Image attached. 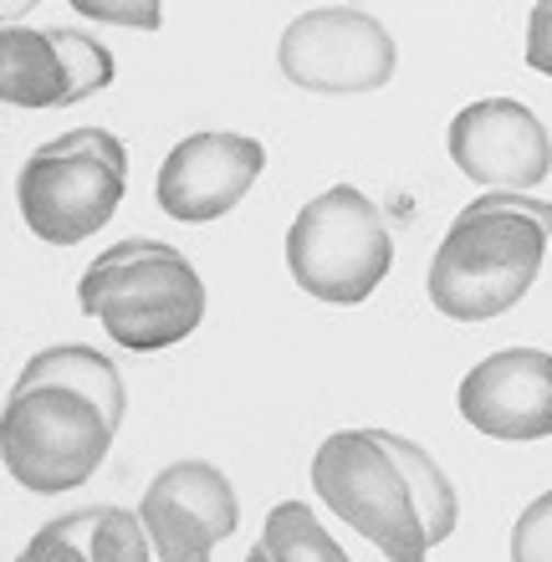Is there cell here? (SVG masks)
<instances>
[{
    "label": "cell",
    "instance_id": "1",
    "mask_svg": "<svg viewBox=\"0 0 552 562\" xmlns=\"http://www.w3.org/2000/svg\"><path fill=\"white\" fill-rule=\"evenodd\" d=\"M548 231L527 215L461 210L430 261V302L450 323L502 317L532 292L548 261Z\"/></svg>",
    "mask_w": 552,
    "mask_h": 562
},
{
    "label": "cell",
    "instance_id": "2",
    "mask_svg": "<svg viewBox=\"0 0 552 562\" xmlns=\"http://www.w3.org/2000/svg\"><path fill=\"white\" fill-rule=\"evenodd\" d=\"M394 267V236L384 210L359 184H333L297 210L286 231V271L307 296L359 307Z\"/></svg>",
    "mask_w": 552,
    "mask_h": 562
},
{
    "label": "cell",
    "instance_id": "3",
    "mask_svg": "<svg viewBox=\"0 0 552 562\" xmlns=\"http://www.w3.org/2000/svg\"><path fill=\"white\" fill-rule=\"evenodd\" d=\"M108 445H113L108 415L72 389H26L5 400L0 456L11 481L31 496L88 486L108 460Z\"/></svg>",
    "mask_w": 552,
    "mask_h": 562
},
{
    "label": "cell",
    "instance_id": "4",
    "mask_svg": "<svg viewBox=\"0 0 552 562\" xmlns=\"http://www.w3.org/2000/svg\"><path fill=\"white\" fill-rule=\"evenodd\" d=\"M317 496L338 512L359 537L394 562H425L430 537L419 521V506L409 496V481L394 465L373 429H338L317 445L313 456Z\"/></svg>",
    "mask_w": 552,
    "mask_h": 562
},
{
    "label": "cell",
    "instance_id": "5",
    "mask_svg": "<svg viewBox=\"0 0 552 562\" xmlns=\"http://www.w3.org/2000/svg\"><path fill=\"white\" fill-rule=\"evenodd\" d=\"M77 302L103 333L128 353H159L174 348L205 317V281L180 251L149 256V261H119V267H88Z\"/></svg>",
    "mask_w": 552,
    "mask_h": 562
},
{
    "label": "cell",
    "instance_id": "6",
    "mask_svg": "<svg viewBox=\"0 0 552 562\" xmlns=\"http://www.w3.org/2000/svg\"><path fill=\"white\" fill-rule=\"evenodd\" d=\"M277 67L292 88L323 92V98H348V92H379L399 67V46L359 5H317L302 11L282 31Z\"/></svg>",
    "mask_w": 552,
    "mask_h": 562
},
{
    "label": "cell",
    "instance_id": "7",
    "mask_svg": "<svg viewBox=\"0 0 552 562\" xmlns=\"http://www.w3.org/2000/svg\"><path fill=\"white\" fill-rule=\"evenodd\" d=\"M123 194H128V175H119L98 154H46V148H36L21 164V179H15L21 221L46 246H77V240L98 236L119 215Z\"/></svg>",
    "mask_w": 552,
    "mask_h": 562
},
{
    "label": "cell",
    "instance_id": "8",
    "mask_svg": "<svg viewBox=\"0 0 552 562\" xmlns=\"http://www.w3.org/2000/svg\"><path fill=\"white\" fill-rule=\"evenodd\" d=\"M446 148L465 179L486 184L492 194L538 190L552 169L548 123L517 98H481L450 119Z\"/></svg>",
    "mask_w": 552,
    "mask_h": 562
},
{
    "label": "cell",
    "instance_id": "9",
    "mask_svg": "<svg viewBox=\"0 0 552 562\" xmlns=\"http://www.w3.org/2000/svg\"><path fill=\"white\" fill-rule=\"evenodd\" d=\"M138 517L159 562H210V552L240 527V502L221 465L174 460L149 481Z\"/></svg>",
    "mask_w": 552,
    "mask_h": 562
},
{
    "label": "cell",
    "instance_id": "10",
    "mask_svg": "<svg viewBox=\"0 0 552 562\" xmlns=\"http://www.w3.org/2000/svg\"><path fill=\"white\" fill-rule=\"evenodd\" d=\"M267 169V148L261 138L246 134H190L169 148V159L159 164V210L169 221L184 225H210L230 215V210L251 194V184Z\"/></svg>",
    "mask_w": 552,
    "mask_h": 562
},
{
    "label": "cell",
    "instance_id": "11",
    "mask_svg": "<svg viewBox=\"0 0 552 562\" xmlns=\"http://www.w3.org/2000/svg\"><path fill=\"white\" fill-rule=\"evenodd\" d=\"M461 415L471 429L507 445H532L552 435V353L502 348L461 379Z\"/></svg>",
    "mask_w": 552,
    "mask_h": 562
},
{
    "label": "cell",
    "instance_id": "12",
    "mask_svg": "<svg viewBox=\"0 0 552 562\" xmlns=\"http://www.w3.org/2000/svg\"><path fill=\"white\" fill-rule=\"evenodd\" d=\"M26 389H72L82 400H92L108 415V425H123V409H128V389H123L119 363L88 342H57V348H42L36 358H26V369L15 373L11 394H26Z\"/></svg>",
    "mask_w": 552,
    "mask_h": 562
},
{
    "label": "cell",
    "instance_id": "13",
    "mask_svg": "<svg viewBox=\"0 0 552 562\" xmlns=\"http://www.w3.org/2000/svg\"><path fill=\"white\" fill-rule=\"evenodd\" d=\"M72 77L52 31L5 26L0 31V98L11 108H67Z\"/></svg>",
    "mask_w": 552,
    "mask_h": 562
},
{
    "label": "cell",
    "instance_id": "14",
    "mask_svg": "<svg viewBox=\"0 0 552 562\" xmlns=\"http://www.w3.org/2000/svg\"><path fill=\"white\" fill-rule=\"evenodd\" d=\"M373 435H379V445L394 456V465H399L404 481H409V496H415V506H419V521H425L430 548L450 542L455 527H461V502H455V486H450V475L440 471V460H435L425 445L394 435V429H373Z\"/></svg>",
    "mask_w": 552,
    "mask_h": 562
},
{
    "label": "cell",
    "instance_id": "15",
    "mask_svg": "<svg viewBox=\"0 0 552 562\" xmlns=\"http://www.w3.org/2000/svg\"><path fill=\"white\" fill-rule=\"evenodd\" d=\"M261 542H267L271 562H353L328 537V527L313 517V506L302 502L271 506L267 521H261Z\"/></svg>",
    "mask_w": 552,
    "mask_h": 562
},
{
    "label": "cell",
    "instance_id": "16",
    "mask_svg": "<svg viewBox=\"0 0 552 562\" xmlns=\"http://www.w3.org/2000/svg\"><path fill=\"white\" fill-rule=\"evenodd\" d=\"M88 552H92V562H159L149 542V527L128 506H98Z\"/></svg>",
    "mask_w": 552,
    "mask_h": 562
},
{
    "label": "cell",
    "instance_id": "17",
    "mask_svg": "<svg viewBox=\"0 0 552 562\" xmlns=\"http://www.w3.org/2000/svg\"><path fill=\"white\" fill-rule=\"evenodd\" d=\"M61 61H67V77H72V92H67V108L82 103V98H98L103 88H113V52H108L98 36L88 31H52Z\"/></svg>",
    "mask_w": 552,
    "mask_h": 562
},
{
    "label": "cell",
    "instance_id": "18",
    "mask_svg": "<svg viewBox=\"0 0 552 562\" xmlns=\"http://www.w3.org/2000/svg\"><path fill=\"white\" fill-rule=\"evenodd\" d=\"M92 521H98V506H82V512H67V517L46 521L42 532L26 542L21 562H92V552H88Z\"/></svg>",
    "mask_w": 552,
    "mask_h": 562
},
{
    "label": "cell",
    "instance_id": "19",
    "mask_svg": "<svg viewBox=\"0 0 552 562\" xmlns=\"http://www.w3.org/2000/svg\"><path fill=\"white\" fill-rule=\"evenodd\" d=\"M511 562H552V491L522 506L511 527Z\"/></svg>",
    "mask_w": 552,
    "mask_h": 562
},
{
    "label": "cell",
    "instance_id": "20",
    "mask_svg": "<svg viewBox=\"0 0 552 562\" xmlns=\"http://www.w3.org/2000/svg\"><path fill=\"white\" fill-rule=\"evenodd\" d=\"M72 11L88 15V21L134 26V31H159V21H165V5H154V0H134V5H119V0H72Z\"/></svg>",
    "mask_w": 552,
    "mask_h": 562
},
{
    "label": "cell",
    "instance_id": "21",
    "mask_svg": "<svg viewBox=\"0 0 552 562\" xmlns=\"http://www.w3.org/2000/svg\"><path fill=\"white\" fill-rule=\"evenodd\" d=\"M46 154H98V159H108L119 175H128V148H123V138H113L108 128H72V134L52 138V144H42Z\"/></svg>",
    "mask_w": 552,
    "mask_h": 562
},
{
    "label": "cell",
    "instance_id": "22",
    "mask_svg": "<svg viewBox=\"0 0 552 562\" xmlns=\"http://www.w3.org/2000/svg\"><path fill=\"white\" fill-rule=\"evenodd\" d=\"M465 210H481V215H527V221H538L552 236V200H532V194H481V200H471Z\"/></svg>",
    "mask_w": 552,
    "mask_h": 562
},
{
    "label": "cell",
    "instance_id": "23",
    "mask_svg": "<svg viewBox=\"0 0 552 562\" xmlns=\"http://www.w3.org/2000/svg\"><path fill=\"white\" fill-rule=\"evenodd\" d=\"M527 67L552 77V0L532 5V15H527Z\"/></svg>",
    "mask_w": 552,
    "mask_h": 562
},
{
    "label": "cell",
    "instance_id": "24",
    "mask_svg": "<svg viewBox=\"0 0 552 562\" xmlns=\"http://www.w3.org/2000/svg\"><path fill=\"white\" fill-rule=\"evenodd\" d=\"M246 562H271V552H267V542H256L251 552H246Z\"/></svg>",
    "mask_w": 552,
    "mask_h": 562
},
{
    "label": "cell",
    "instance_id": "25",
    "mask_svg": "<svg viewBox=\"0 0 552 562\" xmlns=\"http://www.w3.org/2000/svg\"><path fill=\"white\" fill-rule=\"evenodd\" d=\"M15 562H21V558H15Z\"/></svg>",
    "mask_w": 552,
    "mask_h": 562
}]
</instances>
